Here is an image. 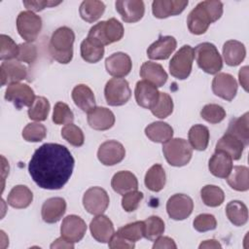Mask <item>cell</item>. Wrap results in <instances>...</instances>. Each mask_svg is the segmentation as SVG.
<instances>
[{
	"mask_svg": "<svg viewBox=\"0 0 249 249\" xmlns=\"http://www.w3.org/2000/svg\"><path fill=\"white\" fill-rule=\"evenodd\" d=\"M104 95L107 104L110 106H122L125 104L131 96L128 82L123 78H112L106 83Z\"/></svg>",
	"mask_w": 249,
	"mask_h": 249,
	"instance_id": "obj_8",
	"label": "cell"
},
{
	"mask_svg": "<svg viewBox=\"0 0 249 249\" xmlns=\"http://www.w3.org/2000/svg\"><path fill=\"white\" fill-rule=\"evenodd\" d=\"M66 211V201L62 197H51L47 199L41 209L43 220L48 224L58 222Z\"/></svg>",
	"mask_w": 249,
	"mask_h": 249,
	"instance_id": "obj_24",
	"label": "cell"
},
{
	"mask_svg": "<svg viewBox=\"0 0 249 249\" xmlns=\"http://www.w3.org/2000/svg\"><path fill=\"white\" fill-rule=\"evenodd\" d=\"M89 231L92 237L101 243H107L114 234L112 221L105 215H97L89 224Z\"/></svg>",
	"mask_w": 249,
	"mask_h": 249,
	"instance_id": "obj_21",
	"label": "cell"
},
{
	"mask_svg": "<svg viewBox=\"0 0 249 249\" xmlns=\"http://www.w3.org/2000/svg\"><path fill=\"white\" fill-rule=\"evenodd\" d=\"M244 147L245 146L238 138L231 133L226 132L217 142L215 150L224 151L229 154L232 160H237L241 158Z\"/></svg>",
	"mask_w": 249,
	"mask_h": 249,
	"instance_id": "obj_30",
	"label": "cell"
},
{
	"mask_svg": "<svg viewBox=\"0 0 249 249\" xmlns=\"http://www.w3.org/2000/svg\"><path fill=\"white\" fill-rule=\"evenodd\" d=\"M75 34L73 30L67 26L57 28L51 37L49 52L53 58L57 62L66 64L73 57V44Z\"/></svg>",
	"mask_w": 249,
	"mask_h": 249,
	"instance_id": "obj_3",
	"label": "cell"
},
{
	"mask_svg": "<svg viewBox=\"0 0 249 249\" xmlns=\"http://www.w3.org/2000/svg\"><path fill=\"white\" fill-rule=\"evenodd\" d=\"M72 99L82 111L89 113L95 106V97L89 87L84 84L77 85L72 90Z\"/></svg>",
	"mask_w": 249,
	"mask_h": 249,
	"instance_id": "obj_28",
	"label": "cell"
},
{
	"mask_svg": "<svg viewBox=\"0 0 249 249\" xmlns=\"http://www.w3.org/2000/svg\"><path fill=\"white\" fill-rule=\"evenodd\" d=\"M209 171L216 177L227 178L232 168V159L224 151L215 150L208 162Z\"/></svg>",
	"mask_w": 249,
	"mask_h": 249,
	"instance_id": "obj_25",
	"label": "cell"
},
{
	"mask_svg": "<svg viewBox=\"0 0 249 249\" xmlns=\"http://www.w3.org/2000/svg\"><path fill=\"white\" fill-rule=\"evenodd\" d=\"M61 2L53 1H23V5L28 11L31 12H40L47 7H53L60 4Z\"/></svg>",
	"mask_w": 249,
	"mask_h": 249,
	"instance_id": "obj_54",
	"label": "cell"
},
{
	"mask_svg": "<svg viewBox=\"0 0 249 249\" xmlns=\"http://www.w3.org/2000/svg\"><path fill=\"white\" fill-rule=\"evenodd\" d=\"M124 26L116 18H112L93 25L88 34V38L96 43L106 46L120 41L124 36Z\"/></svg>",
	"mask_w": 249,
	"mask_h": 249,
	"instance_id": "obj_4",
	"label": "cell"
},
{
	"mask_svg": "<svg viewBox=\"0 0 249 249\" xmlns=\"http://www.w3.org/2000/svg\"><path fill=\"white\" fill-rule=\"evenodd\" d=\"M61 136L72 146L81 147L84 144L85 137L82 129L74 124H68L61 129Z\"/></svg>",
	"mask_w": 249,
	"mask_h": 249,
	"instance_id": "obj_46",
	"label": "cell"
},
{
	"mask_svg": "<svg viewBox=\"0 0 249 249\" xmlns=\"http://www.w3.org/2000/svg\"><path fill=\"white\" fill-rule=\"evenodd\" d=\"M176 39L172 36H160L147 49V55L151 59H167L175 51Z\"/></svg>",
	"mask_w": 249,
	"mask_h": 249,
	"instance_id": "obj_20",
	"label": "cell"
},
{
	"mask_svg": "<svg viewBox=\"0 0 249 249\" xmlns=\"http://www.w3.org/2000/svg\"><path fill=\"white\" fill-rule=\"evenodd\" d=\"M191 147L197 151H204L209 142V130L203 124L193 125L188 133Z\"/></svg>",
	"mask_w": 249,
	"mask_h": 249,
	"instance_id": "obj_38",
	"label": "cell"
},
{
	"mask_svg": "<svg viewBox=\"0 0 249 249\" xmlns=\"http://www.w3.org/2000/svg\"><path fill=\"white\" fill-rule=\"evenodd\" d=\"M226 214L231 224L236 227L243 226L248 221L247 206L239 200H231L226 206Z\"/></svg>",
	"mask_w": 249,
	"mask_h": 249,
	"instance_id": "obj_35",
	"label": "cell"
},
{
	"mask_svg": "<svg viewBox=\"0 0 249 249\" xmlns=\"http://www.w3.org/2000/svg\"><path fill=\"white\" fill-rule=\"evenodd\" d=\"M238 77H239V82L241 84V86L243 87V89L247 91V86H248V66H243L238 73Z\"/></svg>",
	"mask_w": 249,
	"mask_h": 249,
	"instance_id": "obj_57",
	"label": "cell"
},
{
	"mask_svg": "<svg viewBox=\"0 0 249 249\" xmlns=\"http://www.w3.org/2000/svg\"><path fill=\"white\" fill-rule=\"evenodd\" d=\"M116 10L124 22H136L145 13L144 2L141 0H119L115 3Z\"/></svg>",
	"mask_w": 249,
	"mask_h": 249,
	"instance_id": "obj_16",
	"label": "cell"
},
{
	"mask_svg": "<svg viewBox=\"0 0 249 249\" xmlns=\"http://www.w3.org/2000/svg\"><path fill=\"white\" fill-rule=\"evenodd\" d=\"M88 124L95 130H107L114 125L115 116L105 107H94L88 113Z\"/></svg>",
	"mask_w": 249,
	"mask_h": 249,
	"instance_id": "obj_23",
	"label": "cell"
},
{
	"mask_svg": "<svg viewBox=\"0 0 249 249\" xmlns=\"http://www.w3.org/2000/svg\"><path fill=\"white\" fill-rule=\"evenodd\" d=\"M47 135V129L44 124L39 123H30L22 130V137L28 142H40Z\"/></svg>",
	"mask_w": 249,
	"mask_h": 249,
	"instance_id": "obj_48",
	"label": "cell"
},
{
	"mask_svg": "<svg viewBox=\"0 0 249 249\" xmlns=\"http://www.w3.org/2000/svg\"><path fill=\"white\" fill-rule=\"evenodd\" d=\"M226 179L229 186L235 191L245 192L249 189V169L246 166H232L231 173Z\"/></svg>",
	"mask_w": 249,
	"mask_h": 249,
	"instance_id": "obj_33",
	"label": "cell"
},
{
	"mask_svg": "<svg viewBox=\"0 0 249 249\" xmlns=\"http://www.w3.org/2000/svg\"><path fill=\"white\" fill-rule=\"evenodd\" d=\"M74 121V114L66 103L57 102L53 113V122L55 124H68Z\"/></svg>",
	"mask_w": 249,
	"mask_h": 249,
	"instance_id": "obj_49",
	"label": "cell"
},
{
	"mask_svg": "<svg viewBox=\"0 0 249 249\" xmlns=\"http://www.w3.org/2000/svg\"><path fill=\"white\" fill-rule=\"evenodd\" d=\"M194 55L200 69L208 74H217L223 67V60L215 45L204 42L194 50Z\"/></svg>",
	"mask_w": 249,
	"mask_h": 249,
	"instance_id": "obj_5",
	"label": "cell"
},
{
	"mask_svg": "<svg viewBox=\"0 0 249 249\" xmlns=\"http://www.w3.org/2000/svg\"><path fill=\"white\" fill-rule=\"evenodd\" d=\"M248 116L249 113L246 112L242 116L236 119H232L229 124L227 132L232 134L238 138L244 146L249 144V129H248Z\"/></svg>",
	"mask_w": 249,
	"mask_h": 249,
	"instance_id": "obj_37",
	"label": "cell"
},
{
	"mask_svg": "<svg viewBox=\"0 0 249 249\" xmlns=\"http://www.w3.org/2000/svg\"><path fill=\"white\" fill-rule=\"evenodd\" d=\"M110 199L107 192L100 187H91L86 191L83 196L85 209L92 215H101L109 205Z\"/></svg>",
	"mask_w": 249,
	"mask_h": 249,
	"instance_id": "obj_10",
	"label": "cell"
},
{
	"mask_svg": "<svg viewBox=\"0 0 249 249\" xmlns=\"http://www.w3.org/2000/svg\"><path fill=\"white\" fill-rule=\"evenodd\" d=\"M200 196L203 203L210 207L220 206L225 199L223 190L214 185H206L200 191Z\"/></svg>",
	"mask_w": 249,
	"mask_h": 249,
	"instance_id": "obj_40",
	"label": "cell"
},
{
	"mask_svg": "<svg viewBox=\"0 0 249 249\" xmlns=\"http://www.w3.org/2000/svg\"><path fill=\"white\" fill-rule=\"evenodd\" d=\"M117 233L124 238L136 242L144 237V222L136 221L130 224H127L117 231Z\"/></svg>",
	"mask_w": 249,
	"mask_h": 249,
	"instance_id": "obj_43",
	"label": "cell"
},
{
	"mask_svg": "<svg viewBox=\"0 0 249 249\" xmlns=\"http://www.w3.org/2000/svg\"><path fill=\"white\" fill-rule=\"evenodd\" d=\"M87 231L86 222L77 215H68L62 221L60 233L68 241L75 243L80 241Z\"/></svg>",
	"mask_w": 249,
	"mask_h": 249,
	"instance_id": "obj_15",
	"label": "cell"
},
{
	"mask_svg": "<svg viewBox=\"0 0 249 249\" xmlns=\"http://www.w3.org/2000/svg\"><path fill=\"white\" fill-rule=\"evenodd\" d=\"M137 104L146 109H152L159 100L160 91L153 84L142 80L137 82L134 89Z\"/></svg>",
	"mask_w": 249,
	"mask_h": 249,
	"instance_id": "obj_18",
	"label": "cell"
},
{
	"mask_svg": "<svg viewBox=\"0 0 249 249\" xmlns=\"http://www.w3.org/2000/svg\"><path fill=\"white\" fill-rule=\"evenodd\" d=\"M18 32L27 42H34L42 28V19L31 11L20 12L17 18Z\"/></svg>",
	"mask_w": 249,
	"mask_h": 249,
	"instance_id": "obj_9",
	"label": "cell"
},
{
	"mask_svg": "<svg viewBox=\"0 0 249 249\" xmlns=\"http://www.w3.org/2000/svg\"><path fill=\"white\" fill-rule=\"evenodd\" d=\"M109 248L111 249H132L135 246V242L129 241L123 236L119 235L117 232L112 235L111 239L108 242Z\"/></svg>",
	"mask_w": 249,
	"mask_h": 249,
	"instance_id": "obj_53",
	"label": "cell"
},
{
	"mask_svg": "<svg viewBox=\"0 0 249 249\" xmlns=\"http://www.w3.org/2000/svg\"><path fill=\"white\" fill-rule=\"evenodd\" d=\"M173 111V101L166 92H160V97L156 105L151 109L154 116L160 119L167 118Z\"/></svg>",
	"mask_w": 249,
	"mask_h": 249,
	"instance_id": "obj_44",
	"label": "cell"
},
{
	"mask_svg": "<svg viewBox=\"0 0 249 249\" xmlns=\"http://www.w3.org/2000/svg\"><path fill=\"white\" fill-rule=\"evenodd\" d=\"M146 136L153 142L165 143L173 136V128L167 123L154 122L145 128Z\"/></svg>",
	"mask_w": 249,
	"mask_h": 249,
	"instance_id": "obj_31",
	"label": "cell"
},
{
	"mask_svg": "<svg viewBox=\"0 0 249 249\" xmlns=\"http://www.w3.org/2000/svg\"><path fill=\"white\" fill-rule=\"evenodd\" d=\"M162 152L166 161L172 166L186 165L193 156V148L183 138H171L163 143Z\"/></svg>",
	"mask_w": 249,
	"mask_h": 249,
	"instance_id": "obj_6",
	"label": "cell"
},
{
	"mask_svg": "<svg viewBox=\"0 0 249 249\" xmlns=\"http://www.w3.org/2000/svg\"><path fill=\"white\" fill-rule=\"evenodd\" d=\"M125 156L124 146L116 140L103 142L97 151V158L104 165H115L121 162Z\"/></svg>",
	"mask_w": 249,
	"mask_h": 249,
	"instance_id": "obj_13",
	"label": "cell"
},
{
	"mask_svg": "<svg viewBox=\"0 0 249 249\" xmlns=\"http://www.w3.org/2000/svg\"><path fill=\"white\" fill-rule=\"evenodd\" d=\"M50 112V102L44 96H37L28 109L29 119L37 122L45 121Z\"/></svg>",
	"mask_w": 249,
	"mask_h": 249,
	"instance_id": "obj_41",
	"label": "cell"
},
{
	"mask_svg": "<svg viewBox=\"0 0 249 249\" xmlns=\"http://www.w3.org/2000/svg\"><path fill=\"white\" fill-rule=\"evenodd\" d=\"M111 186L116 193L124 195L128 192L137 190L138 181L132 172L123 170L114 174L111 180Z\"/></svg>",
	"mask_w": 249,
	"mask_h": 249,
	"instance_id": "obj_27",
	"label": "cell"
},
{
	"mask_svg": "<svg viewBox=\"0 0 249 249\" xmlns=\"http://www.w3.org/2000/svg\"><path fill=\"white\" fill-rule=\"evenodd\" d=\"M74 164V158L65 146L46 143L34 152L28 163V171L40 188L59 190L70 179Z\"/></svg>",
	"mask_w": 249,
	"mask_h": 249,
	"instance_id": "obj_1",
	"label": "cell"
},
{
	"mask_svg": "<svg viewBox=\"0 0 249 249\" xmlns=\"http://www.w3.org/2000/svg\"><path fill=\"white\" fill-rule=\"evenodd\" d=\"M51 248H74V243L68 241L63 236H60L51 244Z\"/></svg>",
	"mask_w": 249,
	"mask_h": 249,
	"instance_id": "obj_56",
	"label": "cell"
},
{
	"mask_svg": "<svg viewBox=\"0 0 249 249\" xmlns=\"http://www.w3.org/2000/svg\"><path fill=\"white\" fill-rule=\"evenodd\" d=\"M194 209L193 199L184 194H175L170 196L166 202V211L168 216L176 221L188 218Z\"/></svg>",
	"mask_w": 249,
	"mask_h": 249,
	"instance_id": "obj_12",
	"label": "cell"
},
{
	"mask_svg": "<svg viewBox=\"0 0 249 249\" xmlns=\"http://www.w3.org/2000/svg\"><path fill=\"white\" fill-rule=\"evenodd\" d=\"M200 116L203 120L210 124L221 123L226 117L225 109L218 104H206L200 111Z\"/></svg>",
	"mask_w": 249,
	"mask_h": 249,
	"instance_id": "obj_45",
	"label": "cell"
},
{
	"mask_svg": "<svg viewBox=\"0 0 249 249\" xmlns=\"http://www.w3.org/2000/svg\"><path fill=\"white\" fill-rule=\"evenodd\" d=\"M194 57V49L189 45H184L176 52L169 62L170 74L178 80L187 79L192 71Z\"/></svg>",
	"mask_w": 249,
	"mask_h": 249,
	"instance_id": "obj_7",
	"label": "cell"
},
{
	"mask_svg": "<svg viewBox=\"0 0 249 249\" xmlns=\"http://www.w3.org/2000/svg\"><path fill=\"white\" fill-rule=\"evenodd\" d=\"M200 249L202 248H221V244L215 240V239H209V240H204L203 242H201L198 246Z\"/></svg>",
	"mask_w": 249,
	"mask_h": 249,
	"instance_id": "obj_58",
	"label": "cell"
},
{
	"mask_svg": "<svg viewBox=\"0 0 249 249\" xmlns=\"http://www.w3.org/2000/svg\"><path fill=\"white\" fill-rule=\"evenodd\" d=\"M188 6V1L155 0L152 3L153 15L158 18H166L181 14Z\"/></svg>",
	"mask_w": 249,
	"mask_h": 249,
	"instance_id": "obj_22",
	"label": "cell"
},
{
	"mask_svg": "<svg viewBox=\"0 0 249 249\" xmlns=\"http://www.w3.org/2000/svg\"><path fill=\"white\" fill-rule=\"evenodd\" d=\"M0 58L2 60H11L18 55V45L8 35L1 34L0 36Z\"/></svg>",
	"mask_w": 249,
	"mask_h": 249,
	"instance_id": "obj_47",
	"label": "cell"
},
{
	"mask_svg": "<svg viewBox=\"0 0 249 249\" xmlns=\"http://www.w3.org/2000/svg\"><path fill=\"white\" fill-rule=\"evenodd\" d=\"M166 176L163 167L156 163L152 165L146 172L144 183L145 186L152 192H160L165 186Z\"/></svg>",
	"mask_w": 249,
	"mask_h": 249,
	"instance_id": "obj_34",
	"label": "cell"
},
{
	"mask_svg": "<svg viewBox=\"0 0 249 249\" xmlns=\"http://www.w3.org/2000/svg\"><path fill=\"white\" fill-rule=\"evenodd\" d=\"M246 55L244 45L236 40H229L223 46V56L225 62L230 66L240 64Z\"/></svg>",
	"mask_w": 249,
	"mask_h": 249,
	"instance_id": "obj_29",
	"label": "cell"
},
{
	"mask_svg": "<svg viewBox=\"0 0 249 249\" xmlns=\"http://www.w3.org/2000/svg\"><path fill=\"white\" fill-rule=\"evenodd\" d=\"M105 67L111 76L115 78H123L130 72L132 62L128 54L118 52L112 53L105 59Z\"/></svg>",
	"mask_w": 249,
	"mask_h": 249,
	"instance_id": "obj_17",
	"label": "cell"
},
{
	"mask_svg": "<svg viewBox=\"0 0 249 249\" xmlns=\"http://www.w3.org/2000/svg\"><path fill=\"white\" fill-rule=\"evenodd\" d=\"M36 57H37V49L33 44L27 42V43H21L18 45V55L17 57L18 61L31 64L36 60Z\"/></svg>",
	"mask_w": 249,
	"mask_h": 249,
	"instance_id": "obj_52",
	"label": "cell"
},
{
	"mask_svg": "<svg viewBox=\"0 0 249 249\" xmlns=\"http://www.w3.org/2000/svg\"><path fill=\"white\" fill-rule=\"evenodd\" d=\"M33 200L32 192L24 185L15 186L9 193L7 202L10 206L18 209L26 208Z\"/></svg>",
	"mask_w": 249,
	"mask_h": 249,
	"instance_id": "obj_32",
	"label": "cell"
},
{
	"mask_svg": "<svg viewBox=\"0 0 249 249\" xmlns=\"http://www.w3.org/2000/svg\"><path fill=\"white\" fill-rule=\"evenodd\" d=\"M222 15V2L216 0L202 1L190 12L187 18L188 28L195 35L203 34L209 25L218 20Z\"/></svg>",
	"mask_w": 249,
	"mask_h": 249,
	"instance_id": "obj_2",
	"label": "cell"
},
{
	"mask_svg": "<svg viewBox=\"0 0 249 249\" xmlns=\"http://www.w3.org/2000/svg\"><path fill=\"white\" fill-rule=\"evenodd\" d=\"M212 90L215 95L231 101L237 92V82L228 73H218L212 81Z\"/></svg>",
	"mask_w": 249,
	"mask_h": 249,
	"instance_id": "obj_14",
	"label": "cell"
},
{
	"mask_svg": "<svg viewBox=\"0 0 249 249\" xmlns=\"http://www.w3.org/2000/svg\"><path fill=\"white\" fill-rule=\"evenodd\" d=\"M144 222V237L156 240L164 231V222L158 216H151Z\"/></svg>",
	"mask_w": 249,
	"mask_h": 249,
	"instance_id": "obj_42",
	"label": "cell"
},
{
	"mask_svg": "<svg viewBox=\"0 0 249 249\" xmlns=\"http://www.w3.org/2000/svg\"><path fill=\"white\" fill-rule=\"evenodd\" d=\"M194 228L199 232H204L207 231L215 230L217 227L216 218L212 214H199L194 220Z\"/></svg>",
	"mask_w": 249,
	"mask_h": 249,
	"instance_id": "obj_50",
	"label": "cell"
},
{
	"mask_svg": "<svg viewBox=\"0 0 249 249\" xmlns=\"http://www.w3.org/2000/svg\"><path fill=\"white\" fill-rule=\"evenodd\" d=\"M35 98L36 97L33 89L28 85L21 83L9 85L5 92V99L12 102L17 109L30 107Z\"/></svg>",
	"mask_w": 249,
	"mask_h": 249,
	"instance_id": "obj_11",
	"label": "cell"
},
{
	"mask_svg": "<svg viewBox=\"0 0 249 249\" xmlns=\"http://www.w3.org/2000/svg\"><path fill=\"white\" fill-rule=\"evenodd\" d=\"M80 49L82 58L89 63L98 62L104 54V46L89 39L88 37L83 40Z\"/></svg>",
	"mask_w": 249,
	"mask_h": 249,
	"instance_id": "obj_39",
	"label": "cell"
},
{
	"mask_svg": "<svg viewBox=\"0 0 249 249\" xmlns=\"http://www.w3.org/2000/svg\"><path fill=\"white\" fill-rule=\"evenodd\" d=\"M154 249H161V248H168V249H176L177 245L175 241L168 237V236H159L156 240L155 243L153 244Z\"/></svg>",
	"mask_w": 249,
	"mask_h": 249,
	"instance_id": "obj_55",
	"label": "cell"
},
{
	"mask_svg": "<svg viewBox=\"0 0 249 249\" xmlns=\"http://www.w3.org/2000/svg\"><path fill=\"white\" fill-rule=\"evenodd\" d=\"M143 196H144L143 194L137 190L131 191L123 195V198H122L123 208L126 212L135 211L138 208L141 200L143 199Z\"/></svg>",
	"mask_w": 249,
	"mask_h": 249,
	"instance_id": "obj_51",
	"label": "cell"
},
{
	"mask_svg": "<svg viewBox=\"0 0 249 249\" xmlns=\"http://www.w3.org/2000/svg\"><path fill=\"white\" fill-rule=\"evenodd\" d=\"M1 86L19 83L26 78L27 71L23 64L15 60H6L1 63Z\"/></svg>",
	"mask_w": 249,
	"mask_h": 249,
	"instance_id": "obj_19",
	"label": "cell"
},
{
	"mask_svg": "<svg viewBox=\"0 0 249 249\" xmlns=\"http://www.w3.org/2000/svg\"><path fill=\"white\" fill-rule=\"evenodd\" d=\"M140 76L143 80L153 84L157 88L162 87L167 81V73L163 67L156 62L146 61L140 68Z\"/></svg>",
	"mask_w": 249,
	"mask_h": 249,
	"instance_id": "obj_26",
	"label": "cell"
},
{
	"mask_svg": "<svg viewBox=\"0 0 249 249\" xmlns=\"http://www.w3.org/2000/svg\"><path fill=\"white\" fill-rule=\"evenodd\" d=\"M105 5L98 0H86L80 5L79 13L81 18L88 22L96 21L104 13Z\"/></svg>",
	"mask_w": 249,
	"mask_h": 249,
	"instance_id": "obj_36",
	"label": "cell"
}]
</instances>
